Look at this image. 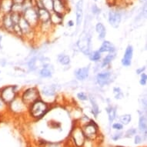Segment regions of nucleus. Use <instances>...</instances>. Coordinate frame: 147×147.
Here are the masks:
<instances>
[{
    "instance_id": "21",
    "label": "nucleus",
    "mask_w": 147,
    "mask_h": 147,
    "mask_svg": "<svg viewBox=\"0 0 147 147\" xmlns=\"http://www.w3.org/2000/svg\"><path fill=\"white\" fill-rule=\"evenodd\" d=\"M105 110L106 112L107 116H108V121H109V125L111 126L112 122H114L117 119V106L113 104L107 105V106L105 108Z\"/></svg>"
},
{
    "instance_id": "14",
    "label": "nucleus",
    "mask_w": 147,
    "mask_h": 147,
    "mask_svg": "<svg viewBox=\"0 0 147 147\" xmlns=\"http://www.w3.org/2000/svg\"><path fill=\"white\" fill-rule=\"evenodd\" d=\"M133 54H134V48L132 45L129 44L126 46L123 56L121 59V64L123 67H129L132 66Z\"/></svg>"
},
{
    "instance_id": "41",
    "label": "nucleus",
    "mask_w": 147,
    "mask_h": 147,
    "mask_svg": "<svg viewBox=\"0 0 147 147\" xmlns=\"http://www.w3.org/2000/svg\"><path fill=\"white\" fill-rule=\"evenodd\" d=\"M44 147H63L60 142H47L44 144Z\"/></svg>"
},
{
    "instance_id": "32",
    "label": "nucleus",
    "mask_w": 147,
    "mask_h": 147,
    "mask_svg": "<svg viewBox=\"0 0 147 147\" xmlns=\"http://www.w3.org/2000/svg\"><path fill=\"white\" fill-rule=\"evenodd\" d=\"M137 133H138V129L135 127H131L127 129L126 132H123V137L127 138V139H130V138L134 137Z\"/></svg>"
},
{
    "instance_id": "5",
    "label": "nucleus",
    "mask_w": 147,
    "mask_h": 147,
    "mask_svg": "<svg viewBox=\"0 0 147 147\" xmlns=\"http://www.w3.org/2000/svg\"><path fill=\"white\" fill-rule=\"evenodd\" d=\"M28 106L21 99L19 95L8 104V113L13 116H23L27 114Z\"/></svg>"
},
{
    "instance_id": "10",
    "label": "nucleus",
    "mask_w": 147,
    "mask_h": 147,
    "mask_svg": "<svg viewBox=\"0 0 147 147\" xmlns=\"http://www.w3.org/2000/svg\"><path fill=\"white\" fill-rule=\"evenodd\" d=\"M72 138L74 141V143L77 147H82L86 142V137L84 135L82 127L76 123V126L72 130Z\"/></svg>"
},
{
    "instance_id": "8",
    "label": "nucleus",
    "mask_w": 147,
    "mask_h": 147,
    "mask_svg": "<svg viewBox=\"0 0 147 147\" xmlns=\"http://www.w3.org/2000/svg\"><path fill=\"white\" fill-rule=\"evenodd\" d=\"M23 17L28 22L29 25L34 29H37L39 20L38 16V9L35 7H30L23 11Z\"/></svg>"
},
{
    "instance_id": "38",
    "label": "nucleus",
    "mask_w": 147,
    "mask_h": 147,
    "mask_svg": "<svg viewBox=\"0 0 147 147\" xmlns=\"http://www.w3.org/2000/svg\"><path fill=\"white\" fill-rule=\"evenodd\" d=\"M144 140H146V139H145L144 136L142 134H138L137 133L134 136V143L136 145H140L143 142Z\"/></svg>"
},
{
    "instance_id": "44",
    "label": "nucleus",
    "mask_w": 147,
    "mask_h": 147,
    "mask_svg": "<svg viewBox=\"0 0 147 147\" xmlns=\"http://www.w3.org/2000/svg\"><path fill=\"white\" fill-rule=\"evenodd\" d=\"M74 25H75V23H74L73 20L68 21V23H67V26H68L69 28H72V27H73Z\"/></svg>"
},
{
    "instance_id": "40",
    "label": "nucleus",
    "mask_w": 147,
    "mask_h": 147,
    "mask_svg": "<svg viewBox=\"0 0 147 147\" xmlns=\"http://www.w3.org/2000/svg\"><path fill=\"white\" fill-rule=\"evenodd\" d=\"M49 126L53 129H59L61 127V123L59 122H56L55 120H51L49 121Z\"/></svg>"
},
{
    "instance_id": "15",
    "label": "nucleus",
    "mask_w": 147,
    "mask_h": 147,
    "mask_svg": "<svg viewBox=\"0 0 147 147\" xmlns=\"http://www.w3.org/2000/svg\"><path fill=\"white\" fill-rule=\"evenodd\" d=\"M67 11H68L67 0H53L52 12L65 15L68 13Z\"/></svg>"
},
{
    "instance_id": "39",
    "label": "nucleus",
    "mask_w": 147,
    "mask_h": 147,
    "mask_svg": "<svg viewBox=\"0 0 147 147\" xmlns=\"http://www.w3.org/2000/svg\"><path fill=\"white\" fill-rule=\"evenodd\" d=\"M101 9L98 7V5L93 4L91 7V12L94 15H98L101 13Z\"/></svg>"
},
{
    "instance_id": "47",
    "label": "nucleus",
    "mask_w": 147,
    "mask_h": 147,
    "mask_svg": "<svg viewBox=\"0 0 147 147\" xmlns=\"http://www.w3.org/2000/svg\"><path fill=\"white\" fill-rule=\"evenodd\" d=\"M1 73H2V72H1V70H0V74H1Z\"/></svg>"
},
{
    "instance_id": "36",
    "label": "nucleus",
    "mask_w": 147,
    "mask_h": 147,
    "mask_svg": "<svg viewBox=\"0 0 147 147\" xmlns=\"http://www.w3.org/2000/svg\"><path fill=\"white\" fill-rule=\"evenodd\" d=\"M111 128L115 131H122L124 129V126L119 122H114L111 124Z\"/></svg>"
},
{
    "instance_id": "12",
    "label": "nucleus",
    "mask_w": 147,
    "mask_h": 147,
    "mask_svg": "<svg viewBox=\"0 0 147 147\" xmlns=\"http://www.w3.org/2000/svg\"><path fill=\"white\" fill-rule=\"evenodd\" d=\"M54 73L55 69L50 62L43 63L38 70V75L41 79H51L54 75Z\"/></svg>"
},
{
    "instance_id": "46",
    "label": "nucleus",
    "mask_w": 147,
    "mask_h": 147,
    "mask_svg": "<svg viewBox=\"0 0 147 147\" xmlns=\"http://www.w3.org/2000/svg\"><path fill=\"white\" fill-rule=\"evenodd\" d=\"M94 1H95V2H97V1H98V0H94Z\"/></svg>"
},
{
    "instance_id": "3",
    "label": "nucleus",
    "mask_w": 147,
    "mask_h": 147,
    "mask_svg": "<svg viewBox=\"0 0 147 147\" xmlns=\"http://www.w3.org/2000/svg\"><path fill=\"white\" fill-rule=\"evenodd\" d=\"M79 50L85 56H88L92 52V33L89 31L83 30L76 43Z\"/></svg>"
},
{
    "instance_id": "30",
    "label": "nucleus",
    "mask_w": 147,
    "mask_h": 147,
    "mask_svg": "<svg viewBox=\"0 0 147 147\" xmlns=\"http://www.w3.org/2000/svg\"><path fill=\"white\" fill-rule=\"evenodd\" d=\"M117 119H118V122L122 123L125 126H128V125L131 123L132 116V115L129 114V113H125V114H122L117 117Z\"/></svg>"
},
{
    "instance_id": "17",
    "label": "nucleus",
    "mask_w": 147,
    "mask_h": 147,
    "mask_svg": "<svg viewBox=\"0 0 147 147\" xmlns=\"http://www.w3.org/2000/svg\"><path fill=\"white\" fill-rule=\"evenodd\" d=\"M117 53H107V55L104 57H102L101 61L98 63L99 66V69H105L109 68V66L114 61V59L116 58Z\"/></svg>"
},
{
    "instance_id": "42",
    "label": "nucleus",
    "mask_w": 147,
    "mask_h": 147,
    "mask_svg": "<svg viewBox=\"0 0 147 147\" xmlns=\"http://www.w3.org/2000/svg\"><path fill=\"white\" fill-rule=\"evenodd\" d=\"M146 66H142V67H139L136 69V74L137 76H140L143 73H146Z\"/></svg>"
},
{
    "instance_id": "7",
    "label": "nucleus",
    "mask_w": 147,
    "mask_h": 147,
    "mask_svg": "<svg viewBox=\"0 0 147 147\" xmlns=\"http://www.w3.org/2000/svg\"><path fill=\"white\" fill-rule=\"evenodd\" d=\"M61 89V86L57 83L45 85L39 89L42 99L47 101L48 99H54L57 96L58 92Z\"/></svg>"
},
{
    "instance_id": "24",
    "label": "nucleus",
    "mask_w": 147,
    "mask_h": 147,
    "mask_svg": "<svg viewBox=\"0 0 147 147\" xmlns=\"http://www.w3.org/2000/svg\"><path fill=\"white\" fill-rule=\"evenodd\" d=\"M95 30L98 34V39L100 41H103L106 37V28L104 24L102 23H97L95 25Z\"/></svg>"
},
{
    "instance_id": "18",
    "label": "nucleus",
    "mask_w": 147,
    "mask_h": 147,
    "mask_svg": "<svg viewBox=\"0 0 147 147\" xmlns=\"http://www.w3.org/2000/svg\"><path fill=\"white\" fill-rule=\"evenodd\" d=\"M1 25L0 27L3 29V30L6 31L9 33H12L13 34V27H14V24L12 22V19L10 18V14L7 13V14H4L1 20Z\"/></svg>"
},
{
    "instance_id": "4",
    "label": "nucleus",
    "mask_w": 147,
    "mask_h": 147,
    "mask_svg": "<svg viewBox=\"0 0 147 147\" xmlns=\"http://www.w3.org/2000/svg\"><path fill=\"white\" fill-rule=\"evenodd\" d=\"M95 79L97 85L99 87L103 88L112 83L116 79V76L114 73L110 69L108 68L101 69V71L98 72L96 75Z\"/></svg>"
},
{
    "instance_id": "13",
    "label": "nucleus",
    "mask_w": 147,
    "mask_h": 147,
    "mask_svg": "<svg viewBox=\"0 0 147 147\" xmlns=\"http://www.w3.org/2000/svg\"><path fill=\"white\" fill-rule=\"evenodd\" d=\"M90 66H91L90 65H88V66L79 67V68L75 69L74 76L77 81L82 82L89 79V76H90V69H91Z\"/></svg>"
},
{
    "instance_id": "31",
    "label": "nucleus",
    "mask_w": 147,
    "mask_h": 147,
    "mask_svg": "<svg viewBox=\"0 0 147 147\" xmlns=\"http://www.w3.org/2000/svg\"><path fill=\"white\" fill-rule=\"evenodd\" d=\"M112 93L115 99L116 100H122L125 98L124 92L122 91V89L119 86H114L112 88Z\"/></svg>"
},
{
    "instance_id": "22",
    "label": "nucleus",
    "mask_w": 147,
    "mask_h": 147,
    "mask_svg": "<svg viewBox=\"0 0 147 147\" xmlns=\"http://www.w3.org/2000/svg\"><path fill=\"white\" fill-rule=\"evenodd\" d=\"M89 101L90 102V105H91L92 115L95 117V119H96L99 113L101 112V111H100V107L97 102V100L95 96H93L91 93H89Z\"/></svg>"
},
{
    "instance_id": "45",
    "label": "nucleus",
    "mask_w": 147,
    "mask_h": 147,
    "mask_svg": "<svg viewBox=\"0 0 147 147\" xmlns=\"http://www.w3.org/2000/svg\"><path fill=\"white\" fill-rule=\"evenodd\" d=\"M2 42H3V35L0 33V49H3V46H2Z\"/></svg>"
},
{
    "instance_id": "23",
    "label": "nucleus",
    "mask_w": 147,
    "mask_h": 147,
    "mask_svg": "<svg viewBox=\"0 0 147 147\" xmlns=\"http://www.w3.org/2000/svg\"><path fill=\"white\" fill-rule=\"evenodd\" d=\"M64 16H65V15H62V14H59V13L51 12L49 21H50V23H52V25L54 26V28H55L56 26H57V25H63Z\"/></svg>"
},
{
    "instance_id": "2",
    "label": "nucleus",
    "mask_w": 147,
    "mask_h": 147,
    "mask_svg": "<svg viewBox=\"0 0 147 147\" xmlns=\"http://www.w3.org/2000/svg\"><path fill=\"white\" fill-rule=\"evenodd\" d=\"M19 96L28 106L36 100L42 99L39 88L36 86H28L21 89Z\"/></svg>"
},
{
    "instance_id": "25",
    "label": "nucleus",
    "mask_w": 147,
    "mask_h": 147,
    "mask_svg": "<svg viewBox=\"0 0 147 147\" xmlns=\"http://www.w3.org/2000/svg\"><path fill=\"white\" fill-rule=\"evenodd\" d=\"M57 63L62 66H69L71 64V57L68 54L61 53L57 56Z\"/></svg>"
},
{
    "instance_id": "43",
    "label": "nucleus",
    "mask_w": 147,
    "mask_h": 147,
    "mask_svg": "<svg viewBox=\"0 0 147 147\" xmlns=\"http://www.w3.org/2000/svg\"><path fill=\"white\" fill-rule=\"evenodd\" d=\"M6 64H7V61H6L5 59H0V66H3V67H5V66H6Z\"/></svg>"
},
{
    "instance_id": "11",
    "label": "nucleus",
    "mask_w": 147,
    "mask_h": 147,
    "mask_svg": "<svg viewBox=\"0 0 147 147\" xmlns=\"http://www.w3.org/2000/svg\"><path fill=\"white\" fill-rule=\"evenodd\" d=\"M122 13L118 9H111L108 13V22L112 27L119 28L122 22Z\"/></svg>"
},
{
    "instance_id": "37",
    "label": "nucleus",
    "mask_w": 147,
    "mask_h": 147,
    "mask_svg": "<svg viewBox=\"0 0 147 147\" xmlns=\"http://www.w3.org/2000/svg\"><path fill=\"white\" fill-rule=\"evenodd\" d=\"M139 83L140 86H146L147 84V74L146 73H143L141 75H140V80H139Z\"/></svg>"
},
{
    "instance_id": "9",
    "label": "nucleus",
    "mask_w": 147,
    "mask_h": 147,
    "mask_svg": "<svg viewBox=\"0 0 147 147\" xmlns=\"http://www.w3.org/2000/svg\"><path fill=\"white\" fill-rule=\"evenodd\" d=\"M85 137L87 140H93L98 136L99 132V125L93 119H91L87 124L82 126Z\"/></svg>"
},
{
    "instance_id": "6",
    "label": "nucleus",
    "mask_w": 147,
    "mask_h": 147,
    "mask_svg": "<svg viewBox=\"0 0 147 147\" xmlns=\"http://www.w3.org/2000/svg\"><path fill=\"white\" fill-rule=\"evenodd\" d=\"M21 89L18 85H8L0 88V97L9 104L19 95Z\"/></svg>"
},
{
    "instance_id": "33",
    "label": "nucleus",
    "mask_w": 147,
    "mask_h": 147,
    "mask_svg": "<svg viewBox=\"0 0 147 147\" xmlns=\"http://www.w3.org/2000/svg\"><path fill=\"white\" fill-rule=\"evenodd\" d=\"M8 113V104L0 97V116H3Z\"/></svg>"
},
{
    "instance_id": "27",
    "label": "nucleus",
    "mask_w": 147,
    "mask_h": 147,
    "mask_svg": "<svg viewBox=\"0 0 147 147\" xmlns=\"http://www.w3.org/2000/svg\"><path fill=\"white\" fill-rule=\"evenodd\" d=\"M51 12L45 8H39L38 9V16L39 23H44L49 21Z\"/></svg>"
},
{
    "instance_id": "26",
    "label": "nucleus",
    "mask_w": 147,
    "mask_h": 147,
    "mask_svg": "<svg viewBox=\"0 0 147 147\" xmlns=\"http://www.w3.org/2000/svg\"><path fill=\"white\" fill-rule=\"evenodd\" d=\"M13 5V0H0V8L3 15L12 12Z\"/></svg>"
},
{
    "instance_id": "28",
    "label": "nucleus",
    "mask_w": 147,
    "mask_h": 147,
    "mask_svg": "<svg viewBox=\"0 0 147 147\" xmlns=\"http://www.w3.org/2000/svg\"><path fill=\"white\" fill-rule=\"evenodd\" d=\"M37 29H39V30L43 34L46 35V34L50 33L52 29H53L54 26L52 25L50 21H47V22H44V23H39Z\"/></svg>"
},
{
    "instance_id": "35",
    "label": "nucleus",
    "mask_w": 147,
    "mask_h": 147,
    "mask_svg": "<svg viewBox=\"0 0 147 147\" xmlns=\"http://www.w3.org/2000/svg\"><path fill=\"white\" fill-rule=\"evenodd\" d=\"M122 137H123V132L122 131H115L111 135V139L112 140H113L114 142H116L118 140H121Z\"/></svg>"
},
{
    "instance_id": "19",
    "label": "nucleus",
    "mask_w": 147,
    "mask_h": 147,
    "mask_svg": "<svg viewBox=\"0 0 147 147\" xmlns=\"http://www.w3.org/2000/svg\"><path fill=\"white\" fill-rule=\"evenodd\" d=\"M98 50L102 53H116L117 49L116 47L113 43L109 40L102 41V43Z\"/></svg>"
},
{
    "instance_id": "16",
    "label": "nucleus",
    "mask_w": 147,
    "mask_h": 147,
    "mask_svg": "<svg viewBox=\"0 0 147 147\" xmlns=\"http://www.w3.org/2000/svg\"><path fill=\"white\" fill-rule=\"evenodd\" d=\"M139 121H138V132H140L146 139L147 136V118L146 114L143 113L141 110H138Z\"/></svg>"
},
{
    "instance_id": "20",
    "label": "nucleus",
    "mask_w": 147,
    "mask_h": 147,
    "mask_svg": "<svg viewBox=\"0 0 147 147\" xmlns=\"http://www.w3.org/2000/svg\"><path fill=\"white\" fill-rule=\"evenodd\" d=\"M83 21V0H79L76 4V24L77 28Z\"/></svg>"
},
{
    "instance_id": "34",
    "label": "nucleus",
    "mask_w": 147,
    "mask_h": 147,
    "mask_svg": "<svg viewBox=\"0 0 147 147\" xmlns=\"http://www.w3.org/2000/svg\"><path fill=\"white\" fill-rule=\"evenodd\" d=\"M76 98L80 102L89 101V93L84 91H80L76 93Z\"/></svg>"
},
{
    "instance_id": "29",
    "label": "nucleus",
    "mask_w": 147,
    "mask_h": 147,
    "mask_svg": "<svg viewBox=\"0 0 147 147\" xmlns=\"http://www.w3.org/2000/svg\"><path fill=\"white\" fill-rule=\"evenodd\" d=\"M89 61L94 63H97L101 61L102 58V54L99 52L98 49L97 50H92V52L89 53L88 56Z\"/></svg>"
},
{
    "instance_id": "1",
    "label": "nucleus",
    "mask_w": 147,
    "mask_h": 147,
    "mask_svg": "<svg viewBox=\"0 0 147 147\" xmlns=\"http://www.w3.org/2000/svg\"><path fill=\"white\" fill-rule=\"evenodd\" d=\"M50 102L39 99L29 106L27 115L34 120H39L50 111Z\"/></svg>"
}]
</instances>
